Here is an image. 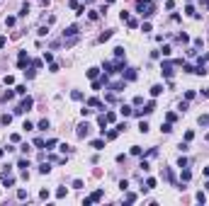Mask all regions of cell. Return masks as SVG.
I'll use <instances>...</instances> for the list:
<instances>
[{
  "instance_id": "obj_1",
  "label": "cell",
  "mask_w": 209,
  "mask_h": 206,
  "mask_svg": "<svg viewBox=\"0 0 209 206\" xmlns=\"http://www.w3.org/2000/svg\"><path fill=\"white\" fill-rule=\"evenodd\" d=\"M136 10H139V15L151 17V15H153V10H156V5L151 3V0H139V3H136Z\"/></svg>"
},
{
  "instance_id": "obj_2",
  "label": "cell",
  "mask_w": 209,
  "mask_h": 206,
  "mask_svg": "<svg viewBox=\"0 0 209 206\" xmlns=\"http://www.w3.org/2000/svg\"><path fill=\"white\" fill-rule=\"evenodd\" d=\"M32 107H34V100H32V97H25V100L20 102V107L15 109V114H25V111H29Z\"/></svg>"
},
{
  "instance_id": "obj_3",
  "label": "cell",
  "mask_w": 209,
  "mask_h": 206,
  "mask_svg": "<svg viewBox=\"0 0 209 206\" xmlns=\"http://www.w3.org/2000/svg\"><path fill=\"white\" fill-rule=\"evenodd\" d=\"M151 111H156V102H153V100L146 102V107H144V109H136V111H134V117H148Z\"/></svg>"
},
{
  "instance_id": "obj_4",
  "label": "cell",
  "mask_w": 209,
  "mask_h": 206,
  "mask_svg": "<svg viewBox=\"0 0 209 206\" xmlns=\"http://www.w3.org/2000/svg\"><path fill=\"white\" fill-rule=\"evenodd\" d=\"M173 66H175V61H165L161 66V73H163L165 78H173Z\"/></svg>"
},
{
  "instance_id": "obj_5",
  "label": "cell",
  "mask_w": 209,
  "mask_h": 206,
  "mask_svg": "<svg viewBox=\"0 0 209 206\" xmlns=\"http://www.w3.org/2000/svg\"><path fill=\"white\" fill-rule=\"evenodd\" d=\"M75 134H78V138H85V136L90 134V124H80V126H78V131H75Z\"/></svg>"
},
{
  "instance_id": "obj_6",
  "label": "cell",
  "mask_w": 209,
  "mask_h": 206,
  "mask_svg": "<svg viewBox=\"0 0 209 206\" xmlns=\"http://www.w3.org/2000/svg\"><path fill=\"white\" fill-rule=\"evenodd\" d=\"M122 75H124L126 80H136V70H134V68H124V70H122Z\"/></svg>"
},
{
  "instance_id": "obj_7",
  "label": "cell",
  "mask_w": 209,
  "mask_h": 206,
  "mask_svg": "<svg viewBox=\"0 0 209 206\" xmlns=\"http://www.w3.org/2000/svg\"><path fill=\"white\" fill-rule=\"evenodd\" d=\"M75 34H78V27H75V24L66 27V32H63V36H75Z\"/></svg>"
},
{
  "instance_id": "obj_8",
  "label": "cell",
  "mask_w": 209,
  "mask_h": 206,
  "mask_svg": "<svg viewBox=\"0 0 209 206\" xmlns=\"http://www.w3.org/2000/svg\"><path fill=\"white\" fill-rule=\"evenodd\" d=\"M161 92H163V85H153L151 87V97H158Z\"/></svg>"
},
{
  "instance_id": "obj_9",
  "label": "cell",
  "mask_w": 209,
  "mask_h": 206,
  "mask_svg": "<svg viewBox=\"0 0 209 206\" xmlns=\"http://www.w3.org/2000/svg\"><path fill=\"white\" fill-rule=\"evenodd\" d=\"M39 172H42V175H49V172H51V165H49V162H42V165H39Z\"/></svg>"
},
{
  "instance_id": "obj_10",
  "label": "cell",
  "mask_w": 209,
  "mask_h": 206,
  "mask_svg": "<svg viewBox=\"0 0 209 206\" xmlns=\"http://www.w3.org/2000/svg\"><path fill=\"white\" fill-rule=\"evenodd\" d=\"M92 148H95V151H102V148H105V141H102V138L92 141Z\"/></svg>"
},
{
  "instance_id": "obj_11",
  "label": "cell",
  "mask_w": 209,
  "mask_h": 206,
  "mask_svg": "<svg viewBox=\"0 0 209 206\" xmlns=\"http://www.w3.org/2000/svg\"><path fill=\"white\" fill-rule=\"evenodd\" d=\"M122 117H131V114H134V111H131V107H126V104H122Z\"/></svg>"
},
{
  "instance_id": "obj_12",
  "label": "cell",
  "mask_w": 209,
  "mask_h": 206,
  "mask_svg": "<svg viewBox=\"0 0 209 206\" xmlns=\"http://www.w3.org/2000/svg\"><path fill=\"white\" fill-rule=\"evenodd\" d=\"M88 107H102V102H100L97 97H90V100H88Z\"/></svg>"
},
{
  "instance_id": "obj_13",
  "label": "cell",
  "mask_w": 209,
  "mask_h": 206,
  "mask_svg": "<svg viewBox=\"0 0 209 206\" xmlns=\"http://www.w3.org/2000/svg\"><path fill=\"white\" fill-rule=\"evenodd\" d=\"M0 121H3V126H10V121H12V114H3V117H0Z\"/></svg>"
},
{
  "instance_id": "obj_14",
  "label": "cell",
  "mask_w": 209,
  "mask_h": 206,
  "mask_svg": "<svg viewBox=\"0 0 209 206\" xmlns=\"http://www.w3.org/2000/svg\"><path fill=\"white\" fill-rule=\"evenodd\" d=\"M97 73H100V68H88V78H97Z\"/></svg>"
},
{
  "instance_id": "obj_15",
  "label": "cell",
  "mask_w": 209,
  "mask_h": 206,
  "mask_svg": "<svg viewBox=\"0 0 209 206\" xmlns=\"http://www.w3.org/2000/svg\"><path fill=\"white\" fill-rule=\"evenodd\" d=\"M71 97H73L75 102H80V100H83V92H78V90H73V92H71Z\"/></svg>"
},
{
  "instance_id": "obj_16",
  "label": "cell",
  "mask_w": 209,
  "mask_h": 206,
  "mask_svg": "<svg viewBox=\"0 0 209 206\" xmlns=\"http://www.w3.org/2000/svg\"><path fill=\"white\" fill-rule=\"evenodd\" d=\"M161 131H163V134H170V131H173V126H170V121H165V124L161 126Z\"/></svg>"
},
{
  "instance_id": "obj_17",
  "label": "cell",
  "mask_w": 209,
  "mask_h": 206,
  "mask_svg": "<svg viewBox=\"0 0 209 206\" xmlns=\"http://www.w3.org/2000/svg\"><path fill=\"white\" fill-rule=\"evenodd\" d=\"M100 199H102V189H97V192L90 196V201H100Z\"/></svg>"
},
{
  "instance_id": "obj_18",
  "label": "cell",
  "mask_w": 209,
  "mask_h": 206,
  "mask_svg": "<svg viewBox=\"0 0 209 206\" xmlns=\"http://www.w3.org/2000/svg\"><path fill=\"white\" fill-rule=\"evenodd\" d=\"M15 92H17V95H27V85H17Z\"/></svg>"
},
{
  "instance_id": "obj_19",
  "label": "cell",
  "mask_w": 209,
  "mask_h": 206,
  "mask_svg": "<svg viewBox=\"0 0 209 206\" xmlns=\"http://www.w3.org/2000/svg\"><path fill=\"white\" fill-rule=\"evenodd\" d=\"M153 187H156V179L148 177V179H146V189H153Z\"/></svg>"
},
{
  "instance_id": "obj_20",
  "label": "cell",
  "mask_w": 209,
  "mask_h": 206,
  "mask_svg": "<svg viewBox=\"0 0 209 206\" xmlns=\"http://www.w3.org/2000/svg\"><path fill=\"white\" fill-rule=\"evenodd\" d=\"M88 17H90V20L95 22V20H100V12H95V10H90V12H88Z\"/></svg>"
},
{
  "instance_id": "obj_21",
  "label": "cell",
  "mask_w": 209,
  "mask_h": 206,
  "mask_svg": "<svg viewBox=\"0 0 209 206\" xmlns=\"http://www.w3.org/2000/svg\"><path fill=\"white\" fill-rule=\"evenodd\" d=\"M17 167H20V170L25 172V170H27V167H29V162H27V160H20V162H17Z\"/></svg>"
},
{
  "instance_id": "obj_22",
  "label": "cell",
  "mask_w": 209,
  "mask_h": 206,
  "mask_svg": "<svg viewBox=\"0 0 209 206\" xmlns=\"http://www.w3.org/2000/svg\"><path fill=\"white\" fill-rule=\"evenodd\" d=\"M139 167H141L144 172H148V170H151V165H148V160H141V165H139Z\"/></svg>"
},
{
  "instance_id": "obj_23",
  "label": "cell",
  "mask_w": 209,
  "mask_h": 206,
  "mask_svg": "<svg viewBox=\"0 0 209 206\" xmlns=\"http://www.w3.org/2000/svg\"><path fill=\"white\" fill-rule=\"evenodd\" d=\"M115 56H117V58H122V56H124V46H117V49H115Z\"/></svg>"
},
{
  "instance_id": "obj_24",
  "label": "cell",
  "mask_w": 209,
  "mask_h": 206,
  "mask_svg": "<svg viewBox=\"0 0 209 206\" xmlns=\"http://www.w3.org/2000/svg\"><path fill=\"white\" fill-rule=\"evenodd\" d=\"M39 128L46 131V128H49V119H42V121H39Z\"/></svg>"
},
{
  "instance_id": "obj_25",
  "label": "cell",
  "mask_w": 209,
  "mask_h": 206,
  "mask_svg": "<svg viewBox=\"0 0 209 206\" xmlns=\"http://www.w3.org/2000/svg\"><path fill=\"white\" fill-rule=\"evenodd\" d=\"M109 36H112V32H102V34H100V41H107Z\"/></svg>"
},
{
  "instance_id": "obj_26",
  "label": "cell",
  "mask_w": 209,
  "mask_h": 206,
  "mask_svg": "<svg viewBox=\"0 0 209 206\" xmlns=\"http://www.w3.org/2000/svg\"><path fill=\"white\" fill-rule=\"evenodd\" d=\"M44 61H46V63H54V56H51L49 51H44Z\"/></svg>"
},
{
  "instance_id": "obj_27",
  "label": "cell",
  "mask_w": 209,
  "mask_h": 206,
  "mask_svg": "<svg viewBox=\"0 0 209 206\" xmlns=\"http://www.w3.org/2000/svg\"><path fill=\"white\" fill-rule=\"evenodd\" d=\"M17 199H27V189H17Z\"/></svg>"
},
{
  "instance_id": "obj_28",
  "label": "cell",
  "mask_w": 209,
  "mask_h": 206,
  "mask_svg": "<svg viewBox=\"0 0 209 206\" xmlns=\"http://www.w3.org/2000/svg\"><path fill=\"white\" fill-rule=\"evenodd\" d=\"M139 131H141V134H146V131H148V124H146V121H141V124H139Z\"/></svg>"
},
{
  "instance_id": "obj_29",
  "label": "cell",
  "mask_w": 209,
  "mask_h": 206,
  "mask_svg": "<svg viewBox=\"0 0 209 206\" xmlns=\"http://www.w3.org/2000/svg\"><path fill=\"white\" fill-rule=\"evenodd\" d=\"M190 177H192V172H190V170H182V179L190 182Z\"/></svg>"
},
{
  "instance_id": "obj_30",
  "label": "cell",
  "mask_w": 209,
  "mask_h": 206,
  "mask_svg": "<svg viewBox=\"0 0 209 206\" xmlns=\"http://www.w3.org/2000/svg\"><path fill=\"white\" fill-rule=\"evenodd\" d=\"M192 97H195V90H187V92H185V100L190 102V100H192Z\"/></svg>"
},
{
  "instance_id": "obj_31",
  "label": "cell",
  "mask_w": 209,
  "mask_h": 206,
  "mask_svg": "<svg viewBox=\"0 0 209 206\" xmlns=\"http://www.w3.org/2000/svg\"><path fill=\"white\" fill-rule=\"evenodd\" d=\"M27 10H29V5L25 3V5H22V10H20V17H27Z\"/></svg>"
},
{
  "instance_id": "obj_32",
  "label": "cell",
  "mask_w": 209,
  "mask_h": 206,
  "mask_svg": "<svg viewBox=\"0 0 209 206\" xmlns=\"http://www.w3.org/2000/svg\"><path fill=\"white\" fill-rule=\"evenodd\" d=\"M105 119H107V121H115L117 117H115V111H107V114H105Z\"/></svg>"
},
{
  "instance_id": "obj_33",
  "label": "cell",
  "mask_w": 209,
  "mask_h": 206,
  "mask_svg": "<svg viewBox=\"0 0 209 206\" xmlns=\"http://www.w3.org/2000/svg\"><path fill=\"white\" fill-rule=\"evenodd\" d=\"M56 196H59V199H63V196H66V187H61V189L56 192Z\"/></svg>"
},
{
  "instance_id": "obj_34",
  "label": "cell",
  "mask_w": 209,
  "mask_h": 206,
  "mask_svg": "<svg viewBox=\"0 0 209 206\" xmlns=\"http://www.w3.org/2000/svg\"><path fill=\"white\" fill-rule=\"evenodd\" d=\"M36 34H39V36H46V34H49V27H42V29L36 32Z\"/></svg>"
},
{
  "instance_id": "obj_35",
  "label": "cell",
  "mask_w": 209,
  "mask_h": 206,
  "mask_svg": "<svg viewBox=\"0 0 209 206\" xmlns=\"http://www.w3.org/2000/svg\"><path fill=\"white\" fill-rule=\"evenodd\" d=\"M199 124H202V126H207V124H209V117H207V114H204V117H199Z\"/></svg>"
},
{
  "instance_id": "obj_36",
  "label": "cell",
  "mask_w": 209,
  "mask_h": 206,
  "mask_svg": "<svg viewBox=\"0 0 209 206\" xmlns=\"http://www.w3.org/2000/svg\"><path fill=\"white\" fill-rule=\"evenodd\" d=\"M22 128H27V131H32V128H34V124H32V121H25V124H22Z\"/></svg>"
},
{
  "instance_id": "obj_37",
  "label": "cell",
  "mask_w": 209,
  "mask_h": 206,
  "mask_svg": "<svg viewBox=\"0 0 209 206\" xmlns=\"http://www.w3.org/2000/svg\"><path fill=\"white\" fill-rule=\"evenodd\" d=\"M178 167H187V158H180L178 160Z\"/></svg>"
},
{
  "instance_id": "obj_38",
  "label": "cell",
  "mask_w": 209,
  "mask_h": 206,
  "mask_svg": "<svg viewBox=\"0 0 209 206\" xmlns=\"http://www.w3.org/2000/svg\"><path fill=\"white\" fill-rule=\"evenodd\" d=\"M5 44H7V39H5V36H0V49H5Z\"/></svg>"
},
{
  "instance_id": "obj_39",
  "label": "cell",
  "mask_w": 209,
  "mask_h": 206,
  "mask_svg": "<svg viewBox=\"0 0 209 206\" xmlns=\"http://www.w3.org/2000/svg\"><path fill=\"white\" fill-rule=\"evenodd\" d=\"M204 97H209V87H207V90H204Z\"/></svg>"
},
{
  "instance_id": "obj_40",
  "label": "cell",
  "mask_w": 209,
  "mask_h": 206,
  "mask_svg": "<svg viewBox=\"0 0 209 206\" xmlns=\"http://www.w3.org/2000/svg\"><path fill=\"white\" fill-rule=\"evenodd\" d=\"M3 155H5V151H3V148H0V158H3Z\"/></svg>"
},
{
  "instance_id": "obj_41",
  "label": "cell",
  "mask_w": 209,
  "mask_h": 206,
  "mask_svg": "<svg viewBox=\"0 0 209 206\" xmlns=\"http://www.w3.org/2000/svg\"><path fill=\"white\" fill-rule=\"evenodd\" d=\"M107 3H115V0H107Z\"/></svg>"
},
{
  "instance_id": "obj_42",
  "label": "cell",
  "mask_w": 209,
  "mask_h": 206,
  "mask_svg": "<svg viewBox=\"0 0 209 206\" xmlns=\"http://www.w3.org/2000/svg\"><path fill=\"white\" fill-rule=\"evenodd\" d=\"M207 189H209V182H207Z\"/></svg>"
},
{
  "instance_id": "obj_43",
  "label": "cell",
  "mask_w": 209,
  "mask_h": 206,
  "mask_svg": "<svg viewBox=\"0 0 209 206\" xmlns=\"http://www.w3.org/2000/svg\"><path fill=\"white\" fill-rule=\"evenodd\" d=\"M88 3H92V0H88Z\"/></svg>"
}]
</instances>
